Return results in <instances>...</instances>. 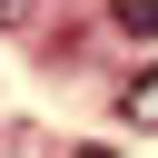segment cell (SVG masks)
Instances as JSON below:
<instances>
[{
	"mask_svg": "<svg viewBox=\"0 0 158 158\" xmlns=\"http://www.w3.org/2000/svg\"><path fill=\"white\" fill-rule=\"evenodd\" d=\"M118 118H128V128H158V69H138V79L118 89Z\"/></svg>",
	"mask_w": 158,
	"mask_h": 158,
	"instance_id": "cell-1",
	"label": "cell"
},
{
	"mask_svg": "<svg viewBox=\"0 0 158 158\" xmlns=\"http://www.w3.org/2000/svg\"><path fill=\"white\" fill-rule=\"evenodd\" d=\"M20 20H30V0H0V30H20Z\"/></svg>",
	"mask_w": 158,
	"mask_h": 158,
	"instance_id": "cell-3",
	"label": "cell"
},
{
	"mask_svg": "<svg viewBox=\"0 0 158 158\" xmlns=\"http://www.w3.org/2000/svg\"><path fill=\"white\" fill-rule=\"evenodd\" d=\"M109 20H118L128 40H148V30H158V0H109Z\"/></svg>",
	"mask_w": 158,
	"mask_h": 158,
	"instance_id": "cell-2",
	"label": "cell"
},
{
	"mask_svg": "<svg viewBox=\"0 0 158 158\" xmlns=\"http://www.w3.org/2000/svg\"><path fill=\"white\" fill-rule=\"evenodd\" d=\"M79 158H109V148H79Z\"/></svg>",
	"mask_w": 158,
	"mask_h": 158,
	"instance_id": "cell-4",
	"label": "cell"
}]
</instances>
